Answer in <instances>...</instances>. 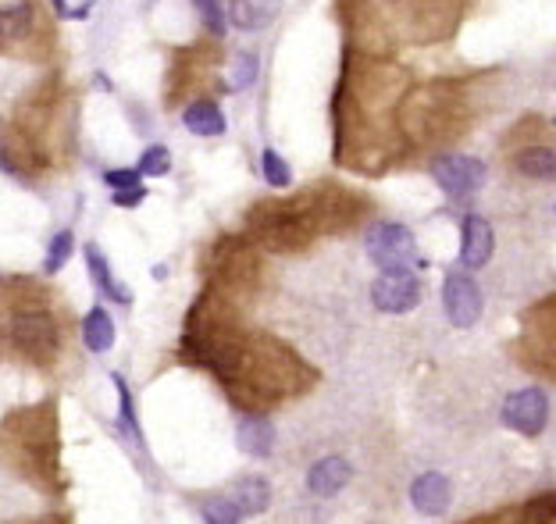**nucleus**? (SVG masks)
<instances>
[{
  "mask_svg": "<svg viewBox=\"0 0 556 524\" xmlns=\"http://www.w3.org/2000/svg\"><path fill=\"white\" fill-rule=\"evenodd\" d=\"M82 254H86V268H90L93 286H97L100 293L107 296V300L125 303V307H129V303H132V289L122 286V282H115V275H111V264H107V257L97 250V243H90L86 250H82Z\"/></svg>",
  "mask_w": 556,
  "mask_h": 524,
  "instance_id": "19",
  "label": "nucleus"
},
{
  "mask_svg": "<svg viewBox=\"0 0 556 524\" xmlns=\"http://www.w3.org/2000/svg\"><path fill=\"white\" fill-rule=\"evenodd\" d=\"M467 524H517V514H496V517H478V521Z\"/></svg>",
  "mask_w": 556,
  "mask_h": 524,
  "instance_id": "32",
  "label": "nucleus"
},
{
  "mask_svg": "<svg viewBox=\"0 0 556 524\" xmlns=\"http://www.w3.org/2000/svg\"><path fill=\"white\" fill-rule=\"evenodd\" d=\"M168 172H172V154H168V147L154 143V147L143 150V157H139V175L157 179V175H168Z\"/></svg>",
  "mask_w": 556,
  "mask_h": 524,
  "instance_id": "25",
  "label": "nucleus"
},
{
  "mask_svg": "<svg viewBox=\"0 0 556 524\" xmlns=\"http://www.w3.org/2000/svg\"><path fill=\"white\" fill-rule=\"evenodd\" d=\"M50 4H54V11H58V15H72V11H68L65 0H50Z\"/></svg>",
  "mask_w": 556,
  "mask_h": 524,
  "instance_id": "33",
  "label": "nucleus"
},
{
  "mask_svg": "<svg viewBox=\"0 0 556 524\" xmlns=\"http://www.w3.org/2000/svg\"><path fill=\"white\" fill-rule=\"evenodd\" d=\"M368 257L382 271H417L425 261L417 257V239L407 225L400 222H378L368 232Z\"/></svg>",
  "mask_w": 556,
  "mask_h": 524,
  "instance_id": "7",
  "label": "nucleus"
},
{
  "mask_svg": "<svg viewBox=\"0 0 556 524\" xmlns=\"http://www.w3.org/2000/svg\"><path fill=\"white\" fill-rule=\"evenodd\" d=\"M278 11H282V0H232L229 22L243 33H257V29L275 22Z\"/></svg>",
  "mask_w": 556,
  "mask_h": 524,
  "instance_id": "17",
  "label": "nucleus"
},
{
  "mask_svg": "<svg viewBox=\"0 0 556 524\" xmlns=\"http://www.w3.org/2000/svg\"><path fill=\"white\" fill-rule=\"evenodd\" d=\"M236 443L246 457L254 460L271 457V450H275V425H271L268 414H243L236 425Z\"/></svg>",
  "mask_w": 556,
  "mask_h": 524,
  "instance_id": "14",
  "label": "nucleus"
},
{
  "mask_svg": "<svg viewBox=\"0 0 556 524\" xmlns=\"http://www.w3.org/2000/svg\"><path fill=\"white\" fill-rule=\"evenodd\" d=\"M521 361L535 375L556 378V296L546 303H535L532 311L524 314Z\"/></svg>",
  "mask_w": 556,
  "mask_h": 524,
  "instance_id": "6",
  "label": "nucleus"
},
{
  "mask_svg": "<svg viewBox=\"0 0 556 524\" xmlns=\"http://www.w3.org/2000/svg\"><path fill=\"white\" fill-rule=\"evenodd\" d=\"M143 197H147V189L136 186V189H125V193H115V204L118 207H139L143 204Z\"/></svg>",
  "mask_w": 556,
  "mask_h": 524,
  "instance_id": "30",
  "label": "nucleus"
},
{
  "mask_svg": "<svg viewBox=\"0 0 556 524\" xmlns=\"http://www.w3.org/2000/svg\"><path fill=\"white\" fill-rule=\"evenodd\" d=\"M139 179H143V175H139V168H115V172H104V182H107L111 189H115V193H125V189H136Z\"/></svg>",
  "mask_w": 556,
  "mask_h": 524,
  "instance_id": "29",
  "label": "nucleus"
},
{
  "mask_svg": "<svg viewBox=\"0 0 556 524\" xmlns=\"http://www.w3.org/2000/svg\"><path fill=\"white\" fill-rule=\"evenodd\" d=\"M72 250H75V236H72V229H61L58 236L50 239V250H47V261H43V268L54 275V271H61L68 264V257H72Z\"/></svg>",
  "mask_w": 556,
  "mask_h": 524,
  "instance_id": "24",
  "label": "nucleus"
},
{
  "mask_svg": "<svg viewBox=\"0 0 556 524\" xmlns=\"http://www.w3.org/2000/svg\"><path fill=\"white\" fill-rule=\"evenodd\" d=\"M357 214V200L343 189H307L293 200L257 204L246 218V229L254 243L289 254V250H303L307 243H314L321 232L350 229Z\"/></svg>",
  "mask_w": 556,
  "mask_h": 524,
  "instance_id": "2",
  "label": "nucleus"
},
{
  "mask_svg": "<svg viewBox=\"0 0 556 524\" xmlns=\"http://www.w3.org/2000/svg\"><path fill=\"white\" fill-rule=\"evenodd\" d=\"M503 425L528 435V439L542 435L549 425V396L542 393L539 385H524V389L510 393L503 400Z\"/></svg>",
  "mask_w": 556,
  "mask_h": 524,
  "instance_id": "9",
  "label": "nucleus"
},
{
  "mask_svg": "<svg viewBox=\"0 0 556 524\" xmlns=\"http://www.w3.org/2000/svg\"><path fill=\"white\" fill-rule=\"evenodd\" d=\"M492 225L485 222L482 214H467L460 222V264L464 268H485L492 257Z\"/></svg>",
  "mask_w": 556,
  "mask_h": 524,
  "instance_id": "12",
  "label": "nucleus"
},
{
  "mask_svg": "<svg viewBox=\"0 0 556 524\" xmlns=\"http://www.w3.org/2000/svg\"><path fill=\"white\" fill-rule=\"evenodd\" d=\"M257 79V54H250V50H243L236 58V65H232V79H229V86L232 90H246L250 82Z\"/></svg>",
  "mask_w": 556,
  "mask_h": 524,
  "instance_id": "27",
  "label": "nucleus"
},
{
  "mask_svg": "<svg viewBox=\"0 0 556 524\" xmlns=\"http://www.w3.org/2000/svg\"><path fill=\"white\" fill-rule=\"evenodd\" d=\"M371 303L382 314H407L421 303V279L417 271H382L371 282Z\"/></svg>",
  "mask_w": 556,
  "mask_h": 524,
  "instance_id": "11",
  "label": "nucleus"
},
{
  "mask_svg": "<svg viewBox=\"0 0 556 524\" xmlns=\"http://www.w3.org/2000/svg\"><path fill=\"white\" fill-rule=\"evenodd\" d=\"M111 382H115V389H118V428H122V435H129V443L139 446L143 432H139V421H136V407H132L129 385H125L122 375H111Z\"/></svg>",
  "mask_w": 556,
  "mask_h": 524,
  "instance_id": "22",
  "label": "nucleus"
},
{
  "mask_svg": "<svg viewBox=\"0 0 556 524\" xmlns=\"http://www.w3.org/2000/svg\"><path fill=\"white\" fill-rule=\"evenodd\" d=\"M510 168L524 179L535 182H556V147H521L517 154H510Z\"/></svg>",
  "mask_w": 556,
  "mask_h": 524,
  "instance_id": "16",
  "label": "nucleus"
},
{
  "mask_svg": "<svg viewBox=\"0 0 556 524\" xmlns=\"http://www.w3.org/2000/svg\"><path fill=\"white\" fill-rule=\"evenodd\" d=\"M442 307H446L450 325H457V328L478 325L482 307H485L482 289H478V282L471 279L467 271H450L446 282H442Z\"/></svg>",
  "mask_w": 556,
  "mask_h": 524,
  "instance_id": "10",
  "label": "nucleus"
},
{
  "mask_svg": "<svg viewBox=\"0 0 556 524\" xmlns=\"http://www.w3.org/2000/svg\"><path fill=\"white\" fill-rule=\"evenodd\" d=\"M204 521L207 524H243V514L236 510V503L229 496H214L204 503Z\"/></svg>",
  "mask_w": 556,
  "mask_h": 524,
  "instance_id": "26",
  "label": "nucleus"
},
{
  "mask_svg": "<svg viewBox=\"0 0 556 524\" xmlns=\"http://www.w3.org/2000/svg\"><path fill=\"white\" fill-rule=\"evenodd\" d=\"M229 500L236 503V510H239L243 517L264 514V510L271 507V485H268V478H261V475L239 478V482L232 485V496H229Z\"/></svg>",
  "mask_w": 556,
  "mask_h": 524,
  "instance_id": "18",
  "label": "nucleus"
},
{
  "mask_svg": "<svg viewBox=\"0 0 556 524\" xmlns=\"http://www.w3.org/2000/svg\"><path fill=\"white\" fill-rule=\"evenodd\" d=\"M0 464L47 496L65 492L68 482L61 471V435L54 403L47 400L36 407H18L0 418Z\"/></svg>",
  "mask_w": 556,
  "mask_h": 524,
  "instance_id": "4",
  "label": "nucleus"
},
{
  "mask_svg": "<svg viewBox=\"0 0 556 524\" xmlns=\"http://www.w3.org/2000/svg\"><path fill=\"white\" fill-rule=\"evenodd\" d=\"M410 503H414L417 514L425 517H442L450 510V482L439 471H425L417 475L414 485H410Z\"/></svg>",
  "mask_w": 556,
  "mask_h": 524,
  "instance_id": "13",
  "label": "nucleus"
},
{
  "mask_svg": "<svg viewBox=\"0 0 556 524\" xmlns=\"http://www.w3.org/2000/svg\"><path fill=\"white\" fill-rule=\"evenodd\" d=\"M350 478H353V467L343 457H321L307 471V489L314 496H321V500H332L336 492H343L350 485Z\"/></svg>",
  "mask_w": 556,
  "mask_h": 524,
  "instance_id": "15",
  "label": "nucleus"
},
{
  "mask_svg": "<svg viewBox=\"0 0 556 524\" xmlns=\"http://www.w3.org/2000/svg\"><path fill=\"white\" fill-rule=\"evenodd\" d=\"M204 18V25L211 29L214 36H225V11H221V0H193Z\"/></svg>",
  "mask_w": 556,
  "mask_h": 524,
  "instance_id": "28",
  "label": "nucleus"
},
{
  "mask_svg": "<svg viewBox=\"0 0 556 524\" xmlns=\"http://www.w3.org/2000/svg\"><path fill=\"white\" fill-rule=\"evenodd\" d=\"M182 122H186V129L193 136H221L225 132V115H221V107L214 100H193L186 107Z\"/></svg>",
  "mask_w": 556,
  "mask_h": 524,
  "instance_id": "21",
  "label": "nucleus"
},
{
  "mask_svg": "<svg viewBox=\"0 0 556 524\" xmlns=\"http://www.w3.org/2000/svg\"><path fill=\"white\" fill-rule=\"evenodd\" d=\"M261 172H264V182L275 189H286L289 182H293V172H289V164L282 161V154L278 150H264L261 154Z\"/></svg>",
  "mask_w": 556,
  "mask_h": 524,
  "instance_id": "23",
  "label": "nucleus"
},
{
  "mask_svg": "<svg viewBox=\"0 0 556 524\" xmlns=\"http://www.w3.org/2000/svg\"><path fill=\"white\" fill-rule=\"evenodd\" d=\"M50 296L25 279H0V357H18L36 368H54L65 357V314Z\"/></svg>",
  "mask_w": 556,
  "mask_h": 524,
  "instance_id": "3",
  "label": "nucleus"
},
{
  "mask_svg": "<svg viewBox=\"0 0 556 524\" xmlns=\"http://www.w3.org/2000/svg\"><path fill=\"white\" fill-rule=\"evenodd\" d=\"M11 524H72L68 514H43V517H29V521H11Z\"/></svg>",
  "mask_w": 556,
  "mask_h": 524,
  "instance_id": "31",
  "label": "nucleus"
},
{
  "mask_svg": "<svg viewBox=\"0 0 556 524\" xmlns=\"http://www.w3.org/2000/svg\"><path fill=\"white\" fill-rule=\"evenodd\" d=\"M50 43V18L40 0H0V50L18 58H43Z\"/></svg>",
  "mask_w": 556,
  "mask_h": 524,
  "instance_id": "5",
  "label": "nucleus"
},
{
  "mask_svg": "<svg viewBox=\"0 0 556 524\" xmlns=\"http://www.w3.org/2000/svg\"><path fill=\"white\" fill-rule=\"evenodd\" d=\"M182 357L211 371L246 414H261L275 403L293 400L318 378L311 364L300 361L286 343L239 328L229 314V303L211 293L200 296V303L189 311Z\"/></svg>",
  "mask_w": 556,
  "mask_h": 524,
  "instance_id": "1",
  "label": "nucleus"
},
{
  "mask_svg": "<svg viewBox=\"0 0 556 524\" xmlns=\"http://www.w3.org/2000/svg\"><path fill=\"white\" fill-rule=\"evenodd\" d=\"M432 179L439 182V189L453 200H467L475 197L478 189L485 186V161L467 154H442L428 164Z\"/></svg>",
  "mask_w": 556,
  "mask_h": 524,
  "instance_id": "8",
  "label": "nucleus"
},
{
  "mask_svg": "<svg viewBox=\"0 0 556 524\" xmlns=\"http://www.w3.org/2000/svg\"><path fill=\"white\" fill-rule=\"evenodd\" d=\"M82 343L90 353H107L115 346V321L104 307H93L86 318H82Z\"/></svg>",
  "mask_w": 556,
  "mask_h": 524,
  "instance_id": "20",
  "label": "nucleus"
}]
</instances>
